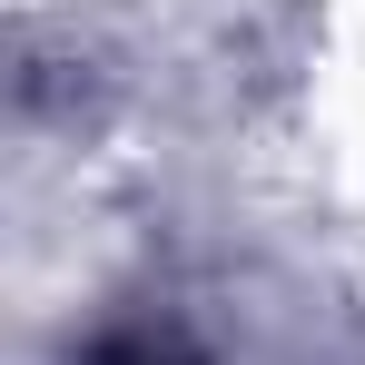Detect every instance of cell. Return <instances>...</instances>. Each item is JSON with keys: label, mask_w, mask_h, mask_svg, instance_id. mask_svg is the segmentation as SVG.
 <instances>
[{"label": "cell", "mask_w": 365, "mask_h": 365, "mask_svg": "<svg viewBox=\"0 0 365 365\" xmlns=\"http://www.w3.org/2000/svg\"><path fill=\"white\" fill-rule=\"evenodd\" d=\"M89 365H197V346H187L178 326H119Z\"/></svg>", "instance_id": "6da1fadb"}]
</instances>
